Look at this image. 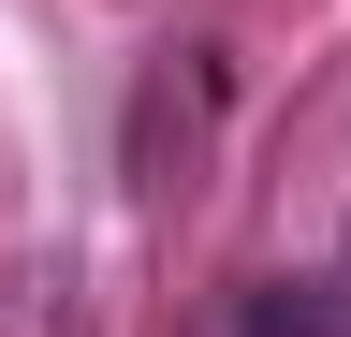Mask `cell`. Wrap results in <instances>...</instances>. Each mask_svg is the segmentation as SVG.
I'll return each mask as SVG.
<instances>
[{"instance_id":"6da1fadb","label":"cell","mask_w":351,"mask_h":337,"mask_svg":"<svg viewBox=\"0 0 351 337\" xmlns=\"http://www.w3.org/2000/svg\"><path fill=\"white\" fill-rule=\"evenodd\" d=\"M234 337H351V249L307 264V279H263L249 308H234Z\"/></svg>"}]
</instances>
